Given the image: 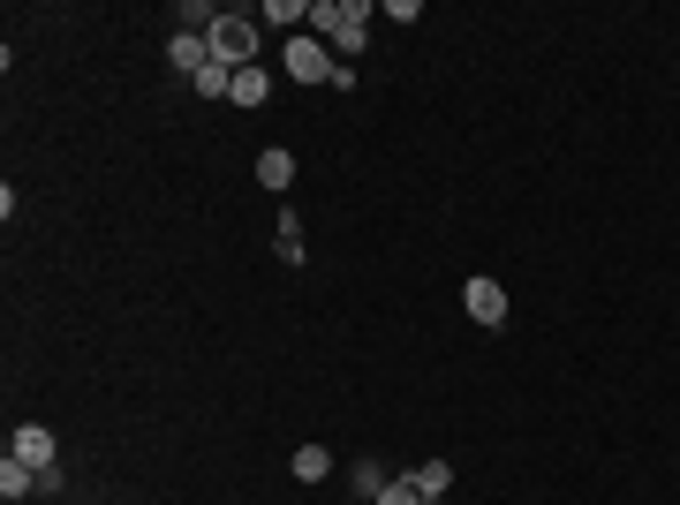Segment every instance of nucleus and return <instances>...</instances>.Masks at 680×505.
<instances>
[{
	"mask_svg": "<svg viewBox=\"0 0 680 505\" xmlns=\"http://www.w3.org/2000/svg\"><path fill=\"white\" fill-rule=\"evenodd\" d=\"M167 61L182 68V76H197V68L212 61V38H204V31H174V38H167Z\"/></svg>",
	"mask_w": 680,
	"mask_h": 505,
	"instance_id": "obj_6",
	"label": "nucleus"
},
{
	"mask_svg": "<svg viewBox=\"0 0 680 505\" xmlns=\"http://www.w3.org/2000/svg\"><path fill=\"white\" fill-rule=\"evenodd\" d=\"M265 23H310V0H265Z\"/></svg>",
	"mask_w": 680,
	"mask_h": 505,
	"instance_id": "obj_15",
	"label": "nucleus"
},
{
	"mask_svg": "<svg viewBox=\"0 0 680 505\" xmlns=\"http://www.w3.org/2000/svg\"><path fill=\"white\" fill-rule=\"evenodd\" d=\"M386 483H394V475H386V468H378V460H355V491H363V498H378V491H386Z\"/></svg>",
	"mask_w": 680,
	"mask_h": 505,
	"instance_id": "obj_14",
	"label": "nucleus"
},
{
	"mask_svg": "<svg viewBox=\"0 0 680 505\" xmlns=\"http://www.w3.org/2000/svg\"><path fill=\"white\" fill-rule=\"evenodd\" d=\"M272 250H280V264H303V219H295V211H280V234H272Z\"/></svg>",
	"mask_w": 680,
	"mask_h": 505,
	"instance_id": "obj_12",
	"label": "nucleus"
},
{
	"mask_svg": "<svg viewBox=\"0 0 680 505\" xmlns=\"http://www.w3.org/2000/svg\"><path fill=\"white\" fill-rule=\"evenodd\" d=\"M408 483H416V498H423V505H439L446 491H454V468H446V460H423Z\"/></svg>",
	"mask_w": 680,
	"mask_h": 505,
	"instance_id": "obj_8",
	"label": "nucleus"
},
{
	"mask_svg": "<svg viewBox=\"0 0 680 505\" xmlns=\"http://www.w3.org/2000/svg\"><path fill=\"white\" fill-rule=\"evenodd\" d=\"M0 498H8V505H15V498H38V468H23V460L8 452V460H0Z\"/></svg>",
	"mask_w": 680,
	"mask_h": 505,
	"instance_id": "obj_7",
	"label": "nucleus"
},
{
	"mask_svg": "<svg viewBox=\"0 0 680 505\" xmlns=\"http://www.w3.org/2000/svg\"><path fill=\"white\" fill-rule=\"evenodd\" d=\"M258 182H265V190H287V182H295V159H287L280 144H272V151H258Z\"/></svg>",
	"mask_w": 680,
	"mask_h": 505,
	"instance_id": "obj_11",
	"label": "nucleus"
},
{
	"mask_svg": "<svg viewBox=\"0 0 680 505\" xmlns=\"http://www.w3.org/2000/svg\"><path fill=\"white\" fill-rule=\"evenodd\" d=\"M462 310L499 332V324H507V287H499V279H469V287H462Z\"/></svg>",
	"mask_w": 680,
	"mask_h": 505,
	"instance_id": "obj_4",
	"label": "nucleus"
},
{
	"mask_svg": "<svg viewBox=\"0 0 680 505\" xmlns=\"http://www.w3.org/2000/svg\"><path fill=\"white\" fill-rule=\"evenodd\" d=\"M8 452H15L23 468H38V475H46V468H54V431H46V423H23V431L8 438Z\"/></svg>",
	"mask_w": 680,
	"mask_h": 505,
	"instance_id": "obj_5",
	"label": "nucleus"
},
{
	"mask_svg": "<svg viewBox=\"0 0 680 505\" xmlns=\"http://www.w3.org/2000/svg\"><path fill=\"white\" fill-rule=\"evenodd\" d=\"M310 23H318V38L333 46V61H355V54L371 46V8H363V0H310Z\"/></svg>",
	"mask_w": 680,
	"mask_h": 505,
	"instance_id": "obj_1",
	"label": "nucleus"
},
{
	"mask_svg": "<svg viewBox=\"0 0 680 505\" xmlns=\"http://www.w3.org/2000/svg\"><path fill=\"white\" fill-rule=\"evenodd\" d=\"M190 83H197V99H227V91H235V68H219V61H204L197 76H190Z\"/></svg>",
	"mask_w": 680,
	"mask_h": 505,
	"instance_id": "obj_13",
	"label": "nucleus"
},
{
	"mask_svg": "<svg viewBox=\"0 0 680 505\" xmlns=\"http://www.w3.org/2000/svg\"><path fill=\"white\" fill-rule=\"evenodd\" d=\"M280 61H287V76H295V83H333V68H340L333 46H326V38H310V31H295Z\"/></svg>",
	"mask_w": 680,
	"mask_h": 505,
	"instance_id": "obj_3",
	"label": "nucleus"
},
{
	"mask_svg": "<svg viewBox=\"0 0 680 505\" xmlns=\"http://www.w3.org/2000/svg\"><path fill=\"white\" fill-rule=\"evenodd\" d=\"M227 99H235V106H265V99H272L265 61H258V68H235V91H227Z\"/></svg>",
	"mask_w": 680,
	"mask_h": 505,
	"instance_id": "obj_9",
	"label": "nucleus"
},
{
	"mask_svg": "<svg viewBox=\"0 0 680 505\" xmlns=\"http://www.w3.org/2000/svg\"><path fill=\"white\" fill-rule=\"evenodd\" d=\"M333 475V452L326 445H295V483H326Z\"/></svg>",
	"mask_w": 680,
	"mask_h": 505,
	"instance_id": "obj_10",
	"label": "nucleus"
},
{
	"mask_svg": "<svg viewBox=\"0 0 680 505\" xmlns=\"http://www.w3.org/2000/svg\"><path fill=\"white\" fill-rule=\"evenodd\" d=\"M204 38H212V61L219 68H258V23L250 15H219Z\"/></svg>",
	"mask_w": 680,
	"mask_h": 505,
	"instance_id": "obj_2",
	"label": "nucleus"
},
{
	"mask_svg": "<svg viewBox=\"0 0 680 505\" xmlns=\"http://www.w3.org/2000/svg\"><path fill=\"white\" fill-rule=\"evenodd\" d=\"M378 505H423V498H416V483H408V475H394V483L378 491Z\"/></svg>",
	"mask_w": 680,
	"mask_h": 505,
	"instance_id": "obj_16",
	"label": "nucleus"
}]
</instances>
